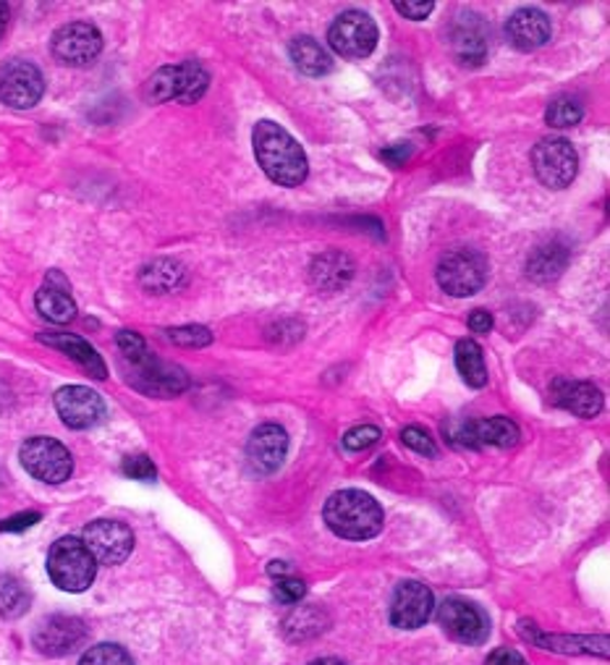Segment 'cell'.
Segmentation results:
<instances>
[{"label":"cell","instance_id":"30","mask_svg":"<svg viewBox=\"0 0 610 665\" xmlns=\"http://www.w3.org/2000/svg\"><path fill=\"white\" fill-rule=\"evenodd\" d=\"M30 608V593L19 580L13 576H0V616L16 618L26 614Z\"/></svg>","mask_w":610,"mask_h":665},{"label":"cell","instance_id":"19","mask_svg":"<svg viewBox=\"0 0 610 665\" xmlns=\"http://www.w3.org/2000/svg\"><path fill=\"white\" fill-rule=\"evenodd\" d=\"M551 19L540 9H519L508 19L506 37L516 50H538L551 39Z\"/></svg>","mask_w":610,"mask_h":665},{"label":"cell","instance_id":"8","mask_svg":"<svg viewBox=\"0 0 610 665\" xmlns=\"http://www.w3.org/2000/svg\"><path fill=\"white\" fill-rule=\"evenodd\" d=\"M327 43L344 58H367L378 45V24L361 11H346L327 30Z\"/></svg>","mask_w":610,"mask_h":665},{"label":"cell","instance_id":"3","mask_svg":"<svg viewBox=\"0 0 610 665\" xmlns=\"http://www.w3.org/2000/svg\"><path fill=\"white\" fill-rule=\"evenodd\" d=\"M48 574L64 593H84L97 576V561L79 537H60L48 553Z\"/></svg>","mask_w":610,"mask_h":665},{"label":"cell","instance_id":"25","mask_svg":"<svg viewBox=\"0 0 610 665\" xmlns=\"http://www.w3.org/2000/svg\"><path fill=\"white\" fill-rule=\"evenodd\" d=\"M288 53H291L294 66L301 73H307V77H323V73L333 69V60L327 56V50L312 37H297Z\"/></svg>","mask_w":610,"mask_h":665},{"label":"cell","instance_id":"33","mask_svg":"<svg viewBox=\"0 0 610 665\" xmlns=\"http://www.w3.org/2000/svg\"><path fill=\"white\" fill-rule=\"evenodd\" d=\"M79 665H134L131 655L126 653L120 644H95V647H90L84 653L82 661H79Z\"/></svg>","mask_w":610,"mask_h":665},{"label":"cell","instance_id":"42","mask_svg":"<svg viewBox=\"0 0 610 665\" xmlns=\"http://www.w3.org/2000/svg\"><path fill=\"white\" fill-rule=\"evenodd\" d=\"M485 665H529V663L519 653H516V650L500 647V650H495L491 657H487Z\"/></svg>","mask_w":610,"mask_h":665},{"label":"cell","instance_id":"46","mask_svg":"<svg viewBox=\"0 0 610 665\" xmlns=\"http://www.w3.org/2000/svg\"><path fill=\"white\" fill-rule=\"evenodd\" d=\"M5 26H9V5L0 3V39H3Z\"/></svg>","mask_w":610,"mask_h":665},{"label":"cell","instance_id":"21","mask_svg":"<svg viewBox=\"0 0 610 665\" xmlns=\"http://www.w3.org/2000/svg\"><path fill=\"white\" fill-rule=\"evenodd\" d=\"M39 341H43L45 346L58 348V352H64L66 357L77 362L79 367L84 369V372H90L92 378L105 380L108 378V367H105V362L100 354L87 344L84 339H79V335L73 333H39Z\"/></svg>","mask_w":610,"mask_h":665},{"label":"cell","instance_id":"26","mask_svg":"<svg viewBox=\"0 0 610 665\" xmlns=\"http://www.w3.org/2000/svg\"><path fill=\"white\" fill-rule=\"evenodd\" d=\"M207 87H210V73L205 71V66L199 60H184L179 64V95L176 103L192 105L205 95Z\"/></svg>","mask_w":610,"mask_h":665},{"label":"cell","instance_id":"11","mask_svg":"<svg viewBox=\"0 0 610 665\" xmlns=\"http://www.w3.org/2000/svg\"><path fill=\"white\" fill-rule=\"evenodd\" d=\"M53 58L64 66H90L92 60L100 56L103 50V35L97 32V26L87 22H73L60 26V30L50 39Z\"/></svg>","mask_w":610,"mask_h":665},{"label":"cell","instance_id":"40","mask_svg":"<svg viewBox=\"0 0 610 665\" xmlns=\"http://www.w3.org/2000/svg\"><path fill=\"white\" fill-rule=\"evenodd\" d=\"M393 9L401 13V16L412 19V22H422V19H427L435 9V3L430 0H406V3H393Z\"/></svg>","mask_w":610,"mask_h":665},{"label":"cell","instance_id":"16","mask_svg":"<svg viewBox=\"0 0 610 665\" xmlns=\"http://www.w3.org/2000/svg\"><path fill=\"white\" fill-rule=\"evenodd\" d=\"M84 637H87V629L79 618L50 616L39 623L32 640H35V647L43 655L60 657V655L73 653V650L84 642Z\"/></svg>","mask_w":610,"mask_h":665},{"label":"cell","instance_id":"15","mask_svg":"<svg viewBox=\"0 0 610 665\" xmlns=\"http://www.w3.org/2000/svg\"><path fill=\"white\" fill-rule=\"evenodd\" d=\"M519 427H516V422L508 420V416H491V420L467 422V425H461L451 433V440L464 448H511L519 443Z\"/></svg>","mask_w":610,"mask_h":665},{"label":"cell","instance_id":"17","mask_svg":"<svg viewBox=\"0 0 610 665\" xmlns=\"http://www.w3.org/2000/svg\"><path fill=\"white\" fill-rule=\"evenodd\" d=\"M487 45H491V35L487 26L480 16H459V22L448 32V48H451L453 58L461 66H482L487 58Z\"/></svg>","mask_w":610,"mask_h":665},{"label":"cell","instance_id":"22","mask_svg":"<svg viewBox=\"0 0 610 665\" xmlns=\"http://www.w3.org/2000/svg\"><path fill=\"white\" fill-rule=\"evenodd\" d=\"M354 260L344 252H325L312 262L310 278L320 291H341L354 278Z\"/></svg>","mask_w":610,"mask_h":665},{"label":"cell","instance_id":"47","mask_svg":"<svg viewBox=\"0 0 610 665\" xmlns=\"http://www.w3.org/2000/svg\"><path fill=\"white\" fill-rule=\"evenodd\" d=\"M310 665H346L344 661H335V657H320V661H312Z\"/></svg>","mask_w":610,"mask_h":665},{"label":"cell","instance_id":"20","mask_svg":"<svg viewBox=\"0 0 610 665\" xmlns=\"http://www.w3.org/2000/svg\"><path fill=\"white\" fill-rule=\"evenodd\" d=\"M551 401L582 420H592L602 409V393L598 386L585 380H555L551 388Z\"/></svg>","mask_w":610,"mask_h":665},{"label":"cell","instance_id":"36","mask_svg":"<svg viewBox=\"0 0 610 665\" xmlns=\"http://www.w3.org/2000/svg\"><path fill=\"white\" fill-rule=\"evenodd\" d=\"M380 440V429L372 425H359L354 429H348L344 435V448L346 451H365V448L375 446Z\"/></svg>","mask_w":610,"mask_h":665},{"label":"cell","instance_id":"1","mask_svg":"<svg viewBox=\"0 0 610 665\" xmlns=\"http://www.w3.org/2000/svg\"><path fill=\"white\" fill-rule=\"evenodd\" d=\"M252 145L254 158L273 184L288 186V190L304 184L310 163L301 145L284 126H278L276 121H260L252 129Z\"/></svg>","mask_w":610,"mask_h":665},{"label":"cell","instance_id":"18","mask_svg":"<svg viewBox=\"0 0 610 665\" xmlns=\"http://www.w3.org/2000/svg\"><path fill=\"white\" fill-rule=\"evenodd\" d=\"M288 454V435L280 425H260L246 443V459L257 474H273Z\"/></svg>","mask_w":610,"mask_h":665},{"label":"cell","instance_id":"35","mask_svg":"<svg viewBox=\"0 0 610 665\" xmlns=\"http://www.w3.org/2000/svg\"><path fill=\"white\" fill-rule=\"evenodd\" d=\"M307 595V584L301 580H294V576H284L273 584V597L284 606H297L301 597Z\"/></svg>","mask_w":610,"mask_h":665},{"label":"cell","instance_id":"12","mask_svg":"<svg viewBox=\"0 0 610 665\" xmlns=\"http://www.w3.org/2000/svg\"><path fill=\"white\" fill-rule=\"evenodd\" d=\"M45 79L30 60H11L0 71V100L16 111L35 107L43 100Z\"/></svg>","mask_w":610,"mask_h":665},{"label":"cell","instance_id":"38","mask_svg":"<svg viewBox=\"0 0 610 665\" xmlns=\"http://www.w3.org/2000/svg\"><path fill=\"white\" fill-rule=\"evenodd\" d=\"M401 440H404L406 446L412 448V451L425 454V456H438V448H435L433 438H430V435H427L422 427H406V429H401Z\"/></svg>","mask_w":610,"mask_h":665},{"label":"cell","instance_id":"14","mask_svg":"<svg viewBox=\"0 0 610 665\" xmlns=\"http://www.w3.org/2000/svg\"><path fill=\"white\" fill-rule=\"evenodd\" d=\"M435 597L422 582H401L391 600V623L395 629H419L430 621Z\"/></svg>","mask_w":610,"mask_h":665},{"label":"cell","instance_id":"4","mask_svg":"<svg viewBox=\"0 0 610 665\" xmlns=\"http://www.w3.org/2000/svg\"><path fill=\"white\" fill-rule=\"evenodd\" d=\"M126 380L137 388L139 393L152 395V399H173L189 388V375L184 369L152 357L150 352L137 354V357L124 359Z\"/></svg>","mask_w":610,"mask_h":665},{"label":"cell","instance_id":"9","mask_svg":"<svg viewBox=\"0 0 610 665\" xmlns=\"http://www.w3.org/2000/svg\"><path fill=\"white\" fill-rule=\"evenodd\" d=\"M438 623L453 642L461 644H482L491 637V618L485 610L459 597H448L440 603Z\"/></svg>","mask_w":610,"mask_h":665},{"label":"cell","instance_id":"13","mask_svg":"<svg viewBox=\"0 0 610 665\" xmlns=\"http://www.w3.org/2000/svg\"><path fill=\"white\" fill-rule=\"evenodd\" d=\"M58 416L66 427L71 429H90L105 416L103 395L84 386H66L56 393Z\"/></svg>","mask_w":610,"mask_h":665},{"label":"cell","instance_id":"23","mask_svg":"<svg viewBox=\"0 0 610 665\" xmlns=\"http://www.w3.org/2000/svg\"><path fill=\"white\" fill-rule=\"evenodd\" d=\"M532 629H527L521 623L519 631L525 634V640L540 644L545 650H559V653H587V655H608V637H551V634H540L534 629V623H529Z\"/></svg>","mask_w":610,"mask_h":665},{"label":"cell","instance_id":"2","mask_svg":"<svg viewBox=\"0 0 610 665\" xmlns=\"http://www.w3.org/2000/svg\"><path fill=\"white\" fill-rule=\"evenodd\" d=\"M323 519L333 535L344 540H370L383 529V508L361 490H341L325 503Z\"/></svg>","mask_w":610,"mask_h":665},{"label":"cell","instance_id":"43","mask_svg":"<svg viewBox=\"0 0 610 665\" xmlns=\"http://www.w3.org/2000/svg\"><path fill=\"white\" fill-rule=\"evenodd\" d=\"M380 158L388 160L391 165H404L408 158H412V147L406 142H399L395 147H388V150L380 152Z\"/></svg>","mask_w":610,"mask_h":665},{"label":"cell","instance_id":"39","mask_svg":"<svg viewBox=\"0 0 610 665\" xmlns=\"http://www.w3.org/2000/svg\"><path fill=\"white\" fill-rule=\"evenodd\" d=\"M116 344H118V352L124 359H131V357H137V354L147 352L145 339L139 333H134V331H120L116 335Z\"/></svg>","mask_w":610,"mask_h":665},{"label":"cell","instance_id":"41","mask_svg":"<svg viewBox=\"0 0 610 665\" xmlns=\"http://www.w3.org/2000/svg\"><path fill=\"white\" fill-rule=\"evenodd\" d=\"M37 521H39V514L37 512L16 514V516H11V519L0 521V532H24V529L35 527Z\"/></svg>","mask_w":610,"mask_h":665},{"label":"cell","instance_id":"28","mask_svg":"<svg viewBox=\"0 0 610 665\" xmlns=\"http://www.w3.org/2000/svg\"><path fill=\"white\" fill-rule=\"evenodd\" d=\"M456 367H459L461 378L472 388H482L487 382V367L482 348L472 339H464L456 344Z\"/></svg>","mask_w":610,"mask_h":665},{"label":"cell","instance_id":"7","mask_svg":"<svg viewBox=\"0 0 610 665\" xmlns=\"http://www.w3.org/2000/svg\"><path fill=\"white\" fill-rule=\"evenodd\" d=\"M532 168L548 190H566L579 171V158L568 139L551 137L534 145Z\"/></svg>","mask_w":610,"mask_h":665},{"label":"cell","instance_id":"45","mask_svg":"<svg viewBox=\"0 0 610 665\" xmlns=\"http://www.w3.org/2000/svg\"><path fill=\"white\" fill-rule=\"evenodd\" d=\"M267 571H271V576H278V580H284V576H288V563H284V561H273L271 566H267Z\"/></svg>","mask_w":610,"mask_h":665},{"label":"cell","instance_id":"37","mask_svg":"<svg viewBox=\"0 0 610 665\" xmlns=\"http://www.w3.org/2000/svg\"><path fill=\"white\" fill-rule=\"evenodd\" d=\"M124 474L131 477V480L139 482H152L158 477L156 463L150 461V456L139 454V456H129V459H124Z\"/></svg>","mask_w":610,"mask_h":665},{"label":"cell","instance_id":"32","mask_svg":"<svg viewBox=\"0 0 610 665\" xmlns=\"http://www.w3.org/2000/svg\"><path fill=\"white\" fill-rule=\"evenodd\" d=\"M585 116L582 111V103L576 98H555L545 111V121L553 126V129H568V126H576Z\"/></svg>","mask_w":610,"mask_h":665},{"label":"cell","instance_id":"29","mask_svg":"<svg viewBox=\"0 0 610 665\" xmlns=\"http://www.w3.org/2000/svg\"><path fill=\"white\" fill-rule=\"evenodd\" d=\"M139 280L150 294H168L184 280V267L173 260H156L145 267Z\"/></svg>","mask_w":610,"mask_h":665},{"label":"cell","instance_id":"5","mask_svg":"<svg viewBox=\"0 0 610 665\" xmlns=\"http://www.w3.org/2000/svg\"><path fill=\"white\" fill-rule=\"evenodd\" d=\"M22 467L30 472L35 480L45 482V485H60L66 482L73 472V459L69 448L56 438H30L19 451Z\"/></svg>","mask_w":610,"mask_h":665},{"label":"cell","instance_id":"6","mask_svg":"<svg viewBox=\"0 0 610 665\" xmlns=\"http://www.w3.org/2000/svg\"><path fill=\"white\" fill-rule=\"evenodd\" d=\"M438 286L451 297H472L487 280V260L474 250L448 252L438 265Z\"/></svg>","mask_w":610,"mask_h":665},{"label":"cell","instance_id":"27","mask_svg":"<svg viewBox=\"0 0 610 665\" xmlns=\"http://www.w3.org/2000/svg\"><path fill=\"white\" fill-rule=\"evenodd\" d=\"M37 312L43 314L45 320L56 322V325H64V322H71L77 318V305L66 291H58V288L43 286L35 297Z\"/></svg>","mask_w":610,"mask_h":665},{"label":"cell","instance_id":"24","mask_svg":"<svg viewBox=\"0 0 610 665\" xmlns=\"http://www.w3.org/2000/svg\"><path fill=\"white\" fill-rule=\"evenodd\" d=\"M568 246L563 241H551V244H542L538 252L532 254L527 262V278L538 280V284H548L555 280L559 275L566 271L568 265Z\"/></svg>","mask_w":610,"mask_h":665},{"label":"cell","instance_id":"34","mask_svg":"<svg viewBox=\"0 0 610 665\" xmlns=\"http://www.w3.org/2000/svg\"><path fill=\"white\" fill-rule=\"evenodd\" d=\"M168 341H173L176 346H186V348H199L207 346L212 341V333L203 325H186V328H171L165 333Z\"/></svg>","mask_w":610,"mask_h":665},{"label":"cell","instance_id":"44","mask_svg":"<svg viewBox=\"0 0 610 665\" xmlns=\"http://www.w3.org/2000/svg\"><path fill=\"white\" fill-rule=\"evenodd\" d=\"M469 328H472L474 333H491L493 331V314L485 312V309H474V312L469 314Z\"/></svg>","mask_w":610,"mask_h":665},{"label":"cell","instance_id":"31","mask_svg":"<svg viewBox=\"0 0 610 665\" xmlns=\"http://www.w3.org/2000/svg\"><path fill=\"white\" fill-rule=\"evenodd\" d=\"M179 95V66H163L150 77V82L145 87V98L150 103H168V100H176Z\"/></svg>","mask_w":610,"mask_h":665},{"label":"cell","instance_id":"10","mask_svg":"<svg viewBox=\"0 0 610 665\" xmlns=\"http://www.w3.org/2000/svg\"><path fill=\"white\" fill-rule=\"evenodd\" d=\"M82 542L97 563H103V566H118V563H124L131 555L134 532L124 521L97 519L87 524Z\"/></svg>","mask_w":610,"mask_h":665}]
</instances>
